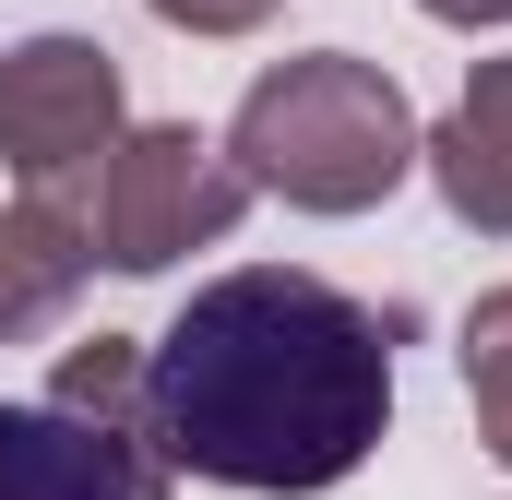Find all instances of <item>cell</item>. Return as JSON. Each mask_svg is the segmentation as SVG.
Listing matches in <instances>:
<instances>
[{"mask_svg":"<svg viewBox=\"0 0 512 500\" xmlns=\"http://www.w3.org/2000/svg\"><path fill=\"white\" fill-rule=\"evenodd\" d=\"M227 167L251 179V203H286V215H370L417 179V108L382 60L298 48V60L251 72V96L227 120Z\"/></svg>","mask_w":512,"mask_h":500,"instance_id":"cell-2","label":"cell"},{"mask_svg":"<svg viewBox=\"0 0 512 500\" xmlns=\"http://www.w3.org/2000/svg\"><path fill=\"white\" fill-rule=\"evenodd\" d=\"M239 215H251V179L191 120H131L120 155L96 167V262L108 274H167L191 250H227Z\"/></svg>","mask_w":512,"mask_h":500,"instance_id":"cell-3","label":"cell"},{"mask_svg":"<svg viewBox=\"0 0 512 500\" xmlns=\"http://www.w3.org/2000/svg\"><path fill=\"white\" fill-rule=\"evenodd\" d=\"M0 500H167V477L36 393V405H0Z\"/></svg>","mask_w":512,"mask_h":500,"instance_id":"cell-6","label":"cell"},{"mask_svg":"<svg viewBox=\"0 0 512 500\" xmlns=\"http://www.w3.org/2000/svg\"><path fill=\"white\" fill-rule=\"evenodd\" d=\"M48 405H60V417H84L96 441H120L131 465H155V477H167V453H155V381H143V334H84V346H60ZM167 489H179V477H167Z\"/></svg>","mask_w":512,"mask_h":500,"instance_id":"cell-8","label":"cell"},{"mask_svg":"<svg viewBox=\"0 0 512 500\" xmlns=\"http://www.w3.org/2000/svg\"><path fill=\"white\" fill-rule=\"evenodd\" d=\"M417 12H429V24H465V36H477V24H512V0H417Z\"/></svg>","mask_w":512,"mask_h":500,"instance_id":"cell-11","label":"cell"},{"mask_svg":"<svg viewBox=\"0 0 512 500\" xmlns=\"http://www.w3.org/2000/svg\"><path fill=\"white\" fill-rule=\"evenodd\" d=\"M155 24H179V36H262L286 0H143Z\"/></svg>","mask_w":512,"mask_h":500,"instance_id":"cell-10","label":"cell"},{"mask_svg":"<svg viewBox=\"0 0 512 500\" xmlns=\"http://www.w3.org/2000/svg\"><path fill=\"white\" fill-rule=\"evenodd\" d=\"M453 370H465V405H477V441H489V465L512 477V286H489V298L465 310V334H453Z\"/></svg>","mask_w":512,"mask_h":500,"instance_id":"cell-9","label":"cell"},{"mask_svg":"<svg viewBox=\"0 0 512 500\" xmlns=\"http://www.w3.org/2000/svg\"><path fill=\"white\" fill-rule=\"evenodd\" d=\"M417 167H429V191L453 203V227L512 239V60H477V72H465L453 120L417 131Z\"/></svg>","mask_w":512,"mask_h":500,"instance_id":"cell-5","label":"cell"},{"mask_svg":"<svg viewBox=\"0 0 512 500\" xmlns=\"http://www.w3.org/2000/svg\"><path fill=\"white\" fill-rule=\"evenodd\" d=\"M120 131H131V84H120V60L96 36L48 24V36L0 48V167L24 191L96 203V167L120 155Z\"/></svg>","mask_w":512,"mask_h":500,"instance_id":"cell-4","label":"cell"},{"mask_svg":"<svg viewBox=\"0 0 512 500\" xmlns=\"http://www.w3.org/2000/svg\"><path fill=\"white\" fill-rule=\"evenodd\" d=\"M96 274V203H60V191H24L0 203V346L48 334Z\"/></svg>","mask_w":512,"mask_h":500,"instance_id":"cell-7","label":"cell"},{"mask_svg":"<svg viewBox=\"0 0 512 500\" xmlns=\"http://www.w3.org/2000/svg\"><path fill=\"white\" fill-rule=\"evenodd\" d=\"M143 381L167 477L322 500L393 429V310L346 298L310 262H239L179 298V322L143 346Z\"/></svg>","mask_w":512,"mask_h":500,"instance_id":"cell-1","label":"cell"}]
</instances>
